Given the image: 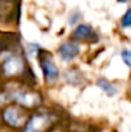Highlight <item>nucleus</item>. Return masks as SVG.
Masks as SVG:
<instances>
[{
  "label": "nucleus",
  "instance_id": "nucleus-1",
  "mask_svg": "<svg viewBox=\"0 0 131 132\" xmlns=\"http://www.w3.org/2000/svg\"><path fill=\"white\" fill-rule=\"evenodd\" d=\"M14 101L17 105L30 110L39 108L43 103L41 92L35 91L23 82H6L0 86V105Z\"/></svg>",
  "mask_w": 131,
  "mask_h": 132
},
{
  "label": "nucleus",
  "instance_id": "nucleus-2",
  "mask_svg": "<svg viewBox=\"0 0 131 132\" xmlns=\"http://www.w3.org/2000/svg\"><path fill=\"white\" fill-rule=\"evenodd\" d=\"M0 73L6 78H17L28 86L36 82V77L23 54H10L4 59L0 65Z\"/></svg>",
  "mask_w": 131,
  "mask_h": 132
},
{
  "label": "nucleus",
  "instance_id": "nucleus-3",
  "mask_svg": "<svg viewBox=\"0 0 131 132\" xmlns=\"http://www.w3.org/2000/svg\"><path fill=\"white\" fill-rule=\"evenodd\" d=\"M59 118V114L53 110L37 109L28 116L22 132H51L58 126Z\"/></svg>",
  "mask_w": 131,
  "mask_h": 132
},
{
  "label": "nucleus",
  "instance_id": "nucleus-4",
  "mask_svg": "<svg viewBox=\"0 0 131 132\" xmlns=\"http://www.w3.org/2000/svg\"><path fill=\"white\" fill-rule=\"evenodd\" d=\"M28 116L30 114L27 113V109L17 104H8L0 112L1 122L9 128H14V130L23 128L25 123L28 119Z\"/></svg>",
  "mask_w": 131,
  "mask_h": 132
},
{
  "label": "nucleus",
  "instance_id": "nucleus-5",
  "mask_svg": "<svg viewBox=\"0 0 131 132\" xmlns=\"http://www.w3.org/2000/svg\"><path fill=\"white\" fill-rule=\"evenodd\" d=\"M37 59H39V65L41 68L45 82L48 85L55 84L57 80L59 78V69H58L57 64L54 63L53 55L49 51L40 49L37 51Z\"/></svg>",
  "mask_w": 131,
  "mask_h": 132
},
{
  "label": "nucleus",
  "instance_id": "nucleus-6",
  "mask_svg": "<svg viewBox=\"0 0 131 132\" xmlns=\"http://www.w3.org/2000/svg\"><path fill=\"white\" fill-rule=\"evenodd\" d=\"M21 18V0H0V22H18Z\"/></svg>",
  "mask_w": 131,
  "mask_h": 132
},
{
  "label": "nucleus",
  "instance_id": "nucleus-7",
  "mask_svg": "<svg viewBox=\"0 0 131 132\" xmlns=\"http://www.w3.org/2000/svg\"><path fill=\"white\" fill-rule=\"evenodd\" d=\"M72 40L76 43H96L99 40L98 34L94 31V28L89 24H79L73 32H72Z\"/></svg>",
  "mask_w": 131,
  "mask_h": 132
},
{
  "label": "nucleus",
  "instance_id": "nucleus-8",
  "mask_svg": "<svg viewBox=\"0 0 131 132\" xmlns=\"http://www.w3.org/2000/svg\"><path fill=\"white\" fill-rule=\"evenodd\" d=\"M21 44V36L14 31H0V53H13Z\"/></svg>",
  "mask_w": 131,
  "mask_h": 132
},
{
  "label": "nucleus",
  "instance_id": "nucleus-9",
  "mask_svg": "<svg viewBox=\"0 0 131 132\" xmlns=\"http://www.w3.org/2000/svg\"><path fill=\"white\" fill-rule=\"evenodd\" d=\"M58 54H59V56H60L62 60H64V62H72L80 54V45H79V43H76L73 40L64 41V43H62V44L59 45Z\"/></svg>",
  "mask_w": 131,
  "mask_h": 132
},
{
  "label": "nucleus",
  "instance_id": "nucleus-10",
  "mask_svg": "<svg viewBox=\"0 0 131 132\" xmlns=\"http://www.w3.org/2000/svg\"><path fill=\"white\" fill-rule=\"evenodd\" d=\"M64 78L70 85H81L84 82V76L82 72H80L76 68H70L64 73Z\"/></svg>",
  "mask_w": 131,
  "mask_h": 132
},
{
  "label": "nucleus",
  "instance_id": "nucleus-11",
  "mask_svg": "<svg viewBox=\"0 0 131 132\" xmlns=\"http://www.w3.org/2000/svg\"><path fill=\"white\" fill-rule=\"evenodd\" d=\"M96 86L100 88L103 92H105L108 96H113V95L117 94V87L112 82L105 80V78H98L96 80Z\"/></svg>",
  "mask_w": 131,
  "mask_h": 132
},
{
  "label": "nucleus",
  "instance_id": "nucleus-12",
  "mask_svg": "<svg viewBox=\"0 0 131 132\" xmlns=\"http://www.w3.org/2000/svg\"><path fill=\"white\" fill-rule=\"evenodd\" d=\"M121 26H122L124 28L131 27V8H129V9L125 12V14L122 15V18H121Z\"/></svg>",
  "mask_w": 131,
  "mask_h": 132
},
{
  "label": "nucleus",
  "instance_id": "nucleus-13",
  "mask_svg": "<svg viewBox=\"0 0 131 132\" xmlns=\"http://www.w3.org/2000/svg\"><path fill=\"white\" fill-rule=\"evenodd\" d=\"M121 58H122L124 63L131 68V49L130 50H122L121 51Z\"/></svg>",
  "mask_w": 131,
  "mask_h": 132
},
{
  "label": "nucleus",
  "instance_id": "nucleus-14",
  "mask_svg": "<svg viewBox=\"0 0 131 132\" xmlns=\"http://www.w3.org/2000/svg\"><path fill=\"white\" fill-rule=\"evenodd\" d=\"M79 17H80V14H79L77 12L72 13V15L70 17V24H75V23L79 21Z\"/></svg>",
  "mask_w": 131,
  "mask_h": 132
},
{
  "label": "nucleus",
  "instance_id": "nucleus-15",
  "mask_svg": "<svg viewBox=\"0 0 131 132\" xmlns=\"http://www.w3.org/2000/svg\"><path fill=\"white\" fill-rule=\"evenodd\" d=\"M117 1H118V3H127L129 0H117Z\"/></svg>",
  "mask_w": 131,
  "mask_h": 132
},
{
  "label": "nucleus",
  "instance_id": "nucleus-16",
  "mask_svg": "<svg viewBox=\"0 0 131 132\" xmlns=\"http://www.w3.org/2000/svg\"><path fill=\"white\" fill-rule=\"evenodd\" d=\"M130 94H131V84H130Z\"/></svg>",
  "mask_w": 131,
  "mask_h": 132
}]
</instances>
